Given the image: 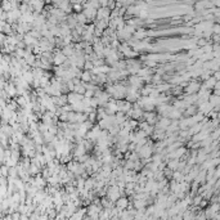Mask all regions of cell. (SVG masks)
Returning <instances> with one entry per match:
<instances>
[{"label": "cell", "instance_id": "cell-5", "mask_svg": "<svg viewBox=\"0 0 220 220\" xmlns=\"http://www.w3.org/2000/svg\"><path fill=\"white\" fill-rule=\"evenodd\" d=\"M66 59H67V57H66L63 53H59V54L54 55L53 62L55 63V66H61V64H63V63L66 62Z\"/></svg>", "mask_w": 220, "mask_h": 220}, {"label": "cell", "instance_id": "cell-11", "mask_svg": "<svg viewBox=\"0 0 220 220\" xmlns=\"http://www.w3.org/2000/svg\"><path fill=\"white\" fill-rule=\"evenodd\" d=\"M148 126H149V124L145 120H144L143 122H141V124H139V129H142V130H145V129L148 128Z\"/></svg>", "mask_w": 220, "mask_h": 220}, {"label": "cell", "instance_id": "cell-2", "mask_svg": "<svg viewBox=\"0 0 220 220\" xmlns=\"http://www.w3.org/2000/svg\"><path fill=\"white\" fill-rule=\"evenodd\" d=\"M188 86H185L184 89H185V92L188 93V94H194V93H197L198 92V89H200V83H197V81H188V84H187Z\"/></svg>", "mask_w": 220, "mask_h": 220}, {"label": "cell", "instance_id": "cell-8", "mask_svg": "<svg viewBox=\"0 0 220 220\" xmlns=\"http://www.w3.org/2000/svg\"><path fill=\"white\" fill-rule=\"evenodd\" d=\"M156 89L160 92V93H162V92H167V90H170L171 89V86L169 85V84H162V85H158Z\"/></svg>", "mask_w": 220, "mask_h": 220}, {"label": "cell", "instance_id": "cell-3", "mask_svg": "<svg viewBox=\"0 0 220 220\" xmlns=\"http://www.w3.org/2000/svg\"><path fill=\"white\" fill-rule=\"evenodd\" d=\"M116 207H119L120 210H125L129 207V200L126 198V197H119V198L116 200Z\"/></svg>", "mask_w": 220, "mask_h": 220}, {"label": "cell", "instance_id": "cell-6", "mask_svg": "<svg viewBox=\"0 0 220 220\" xmlns=\"http://www.w3.org/2000/svg\"><path fill=\"white\" fill-rule=\"evenodd\" d=\"M92 76H93L92 71L85 70V71H83V72H81V76H80V80H81V81H84V83H89V81H92Z\"/></svg>", "mask_w": 220, "mask_h": 220}, {"label": "cell", "instance_id": "cell-4", "mask_svg": "<svg viewBox=\"0 0 220 220\" xmlns=\"http://www.w3.org/2000/svg\"><path fill=\"white\" fill-rule=\"evenodd\" d=\"M85 153H86V149H85L84 144L83 143H77L75 151H73V156H75V157H80V156L85 155Z\"/></svg>", "mask_w": 220, "mask_h": 220}, {"label": "cell", "instance_id": "cell-10", "mask_svg": "<svg viewBox=\"0 0 220 220\" xmlns=\"http://www.w3.org/2000/svg\"><path fill=\"white\" fill-rule=\"evenodd\" d=\"M93 67H94V64H93V62H92V61H85V62H84V67H83L84 70L90 71Z\"/></svg>", "mask_w": 220, "mask_h": 220}, {"label": "cell", "instance_id": "cell-7", "mask_svg": "<svg viewBox=\"0 0 220 220\" xmlns=\"http://www.w3.org/2000/svg\"><path fill=\"white\" fill-rule=\"evenodd\" d=\"M171 177H173V179H174L175 181H178V183L184 180V174H183L180 170H175V171H173Z\"/></svg>", "mask_w": 220, "mask_h": 220}, {"label": "cell", "instance_id": "cell-12", "mask_svg": "<svg viewBox=\"0 0 220 220\" xmlns=\"http://www.w3.org/2000/svg\"><path fill=\"white\" fill-rule=\"evenodd\" d=\"M214 72V77L216 79V80H219V77H220V72L219 71H212Z\"/></svg>", "mask_w": 220, "mask_h": 220}, {"label": "cell", "instance_id": "cell-9", "mask_svg": "<svg viewBox=\"0 0 220 220\" xmlns=\"http://www.w3.org/2000/svg\"><path fill=\"white\" fill-rule=\"evenodd\" d=\"M73 53H75V52L72 50V48H71V47H66V48L63 49V54H64L66 57H67V58H68V57H71Z\"/></svg>", "mask_w": 220, "mask_h": 220}, {"label": "cell", "instance_id": "cell-1", "mask_svg": "<svg viewBox=\"0 0 220 220\" xmlns=\"http://www.w3.org/2000/svg\"><path fill=\"white\" fill-rule=\"evenodd\" d=\"M128 81L131 86H135L136 89H141L142 88V84H143V79L141 76H138V75H131L129 79H128Z\"/></svg>", "mask_w": 220, "mask_h": 220}]
</instances>
